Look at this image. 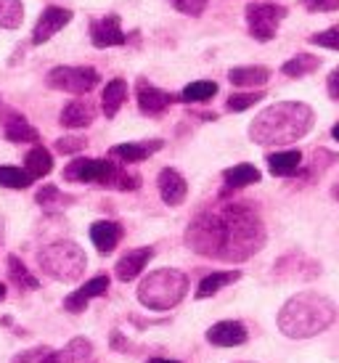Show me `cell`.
<instances>
[{
	"instance_id": "22",
	"label": "cell",
	"mask_w": 339,
	"mask_h": 363,
	"mask_svg": "<svg viewBox=\"0 0 339 363\" xmlns=\"http://www.w3.org/2000/svg\"><path fill=\"white\" fill-rule=\"evenodd\" d=\"M128 99V82L122 80V77H114V80L106 82V88L101 93V109L106 117H117V111L122 109V104Z\"/></svg>"
},
{
	"instance_id": "10",
	"label": "cell",
	"mask_w": 339,
	"mask_h": 363,
	"mask_svg": "<svg viewBox=\"0 0 339 363\" xmlns=\"http://www.w3.org/2000/svg\"><path fill=\"white\" fill-rule=\"evenodd\" d=\"M273 273H276V279H281V281H291V279H297V281H310V279L321 276V265L316 260L305 257V255L291 252L276 262Z\"/></svg>"
},
{
	"instance_id": "17",
	"label": "cell",
	"mask_w": 339,
	"mask_h": 363,
	"mask_svg": "<svg viewBox=\"0 0 339 363\" xmlns=\"http://www.w3.org/2000/svg\"><path fill=\"white\" fill-rule=\"evenodd\" d=\"M151 257H154V250H151V247H138V250L125 252L120 257V262H117V268H114L117 279H120V281H133V279H138L140 271L151 262Z\"/></svg>"
},
{
	"instance_id": "15",
	"label": "cell",
	"mask_w": 339,
	"mask_h": 363,
	"mask_svg": "<svg viewBox=\"0 0 339 363\" xmlns=\"http://www.w3.org/2000/svg\"><path fill=\"white\" fill-rule=\"evenodd\" d=\"M247 340H250V334L241 321H218L207 329V342L218 345V347H239Z\"/></svg>"
},
{
	"instance_id": "21",
	"label": "cell",
	"mask_w": 339,
	"mask_h": 363,
	"mask_svg": "<svg viewBox=\"0 0 339 363\" xmlns=\"http://www.w3.org/2000/svg\"><path fill=\"white\" fill-rule=\"evenodd\" d=\"M122 239V225L114 220H99L90 225V242L96 244V250L101 255L114 252V247L120 244Z\"/></svg>"
},
{
	"instance_id": "18",
	"label": "cell",
	"mask_w": 339,
	"mask_h": 363,
	"mask_svg": "<svg viewBox=\"0 0 339 363\" xmlns=\"http://www.w3.org/2000/svg\"><path fill=\"white\" fill-rule=\"evenodd\" d=\"M96 120V104L88 101V99H77V101H70L59 114V122L64 128H72V130H80V128H88L90 122Z\"/></svg>"
},
{
	"instance_id": "32",
	"label": "cell",
	"mask_w": 339,
	"mask_h": 363,
	"mask_svg": "<svg viewBox=\"0 0 339 363\" xmlns=\"http://www.w3.org/2000/svg\"><path fill=\"white\" fill-rule=\"evenodd\" d=\"M0 186L13 189V191H21V189H30L32 186V175L27 170H21V167L0 164Z\"/></svg>"
},
{
	"instance_id": "3",
	"label": "cell",
	"mask_w": 339,
	"mask_h": 363,
	"mask_svg": "<svg viewBox=\"0 0 339 363\" xmlns=\"http://www.w3.org/2000/svg\"><path fill=\"white\" fill-rule=\"evenodd\" d=\"M334 303L318 292H299L279 311V329L291 340H308L334 323Z\"/></svg>"
},
{
	"instance_id": "4",
	"label": "cell",
	"mask_w": 339,
	"mask_h": 363,
	"mask_svg": "<svg viewBox=\"0 0 339 363\" xmlns=\"http://www.w3.org/2000/svg\"><path fill=\"white\" fill-rule=\"evenodd\" d=\"M64 181L96 183L101 189H117V191H135L140 186V175L128 172L111 160H72L64 167Z\"/></svg>"
},
{
	"instance_id": "35",
	"label": "cell",
	"mask_w": 339,
	"mask_h": 363,
	"mask_svg": "<svg viewBox=\"0 0 339 363\" xmlns=\"http://www.w3.org/2000/svg\"><path fill=\"white\" fill-rule=\"evenodd\" d=\"M257 101H262V93H233L228 99V111H244V109H252Z\"/></svg>"
},
{
	"instance_id": "23",
	"label": "cell",
	"mask_w": 339,
	"mask_h": 363,
	"mask_svg": "<svg viewBox=\"0 0 339 363\" xmlns=\"http://www.w3.org/2000/svg\"><path fill=\"white\" fill-rule=\"evenodd\" d=\"M302 167V152L297 149H287V152H276L268 157V170L279 178H291L297 175Z\"/></svg>"
},
{
	"instance_id": "19",
	"label": "cell",
	"mask_w": 339,
	"mask_h": 363,
	"mask_svg": "<svg viewBox=\"0 0 339 363\" xmlns=\"http://www.w3.org/2000/svg\"><path fill=\"white\" fill-rule=\"evenodd\" d=\"M165 146L160 138H154V141H138V143H117V146H111V157L114 160L125 162V164H138V162L149 160L151 154H157Z\"/></svg>"
},
{
	"instance_id": "1",
	"label": "cell",
	"mask_w": 339,
	"mask_h": 363,
	"mask_svg": "<svg viewBox=\"0 0 339 363\" xmlns=\"http://www.w3.org/2000/svg\"><path fill=\"white\" fill-rule=\"evenodd\" d=\"M265 223L250 202H212L186 228V244L201 257L244 262L265 247Z\"/></svg>"
},
{
	"instance_id": "39",
	"label": "cell",
	"mask_w": 339,
	"mask_h": 363,
	"mask_svg": "<svg viewBox=\"0 0 339 363\" xmlns=\"http://www.w3.org/2000/svg\"><path fill=\"white\" fill-rule=\"evenodd\" d=\"M48 350H50V347H32V350H24V353H19L11 363H40V358L48 353Z\"/></svg>"
},
{
	"instance_id": "8",
	"label": "cell",
	"mask_w": 339,
	"mask_h": 363,
	"mask_svg": "<svg viewBox=\"0 0 339 363\" xmlns=\"http://www.w3.org/2000/svg\"><path fill=\"white\" fill-rule=\"evenodd\" d=\"M244 13H247L250 35L257 43L273 40L276 32H279V24L289 16V11L279 6V3H250Z\"/></svg>"
},
{
	"instance_id": "11",
	"label": "cell",
	"mask_w": 339,
	"mask_h": 363,
	"mask_svg": "<svg viewBox=\"0 0 339 363\" xmlns=\"http://www.w3.org/2000/svg\"><path fill=\"white\" fill-rule=\"evenodd\" d=\"M90 43L96 48H114V45H125L128 35L122 32V21L117 13H109L104 19L90 21Z\"/></svg>"
},
{
	"instance_id": "46",
	"label": "cell",
	"mask_w": 339,
	"mask_h": 363,
	"mask_svg": "<svg viewBox=\"0 0 339 363\" xmlns=\"http://www.w3.org/2000/svg\"><path fill=\"white\" fill-rule=\"evenodd\" d=\"M0 300H6V286L0 284Z\"/></svg>"
},
{
	"instance_id": "34",
	"label": "cell",
	"mask_w": 339,
	"mask_h": 363,
	"mask_svg": "<svg viewBox=\"0 0 339 363\" xmlns=\"http://www.w3.org/2000/svg\"><path fill=\"white\" fill-rule=\"evenodd\" d=\"M35 202L40 204V207H45V210H56V207H64V204L74 202V199L67 196V194H61L59 186H43L40 191H38V196H35Z\"/></svg>"
},
{
	"instance_id": "29",
	"label": "cell",
	"mask_w": 339,
	"mask_h": 363,
	"mask_svg": "<svg viewBox=\"0 0 339 363\" xmlns=\"http://www.w3.org/2000/svg\"><path fill=\"white\" fill-rule=\"evenodd\" d=\"M215 93H218V82L196 80V82H191V85H186L178 99L183 104H204V101H210Z\"/></svg>"
},
{
	"instance_id": "24",
	"label": "cell",
	"mask_w": 339,
	"mask_h": 363,
	"mask_svg": "<svg viewBox=\"0 0 339 363\" xmlns=\"http://www.w3.org/2000/svg\"><path fill=\"white\" fill-rule=\"evenodd\" d=\"M228 80L236 88H260L270 80V69L268 67H233L228 72Z\"/></svg>"
},
{
	"instance_id": "12",
	"label": "cell",
	"mask_w": 339,
	"mask_h": 363,
	"mask_svg": "<svg viewBox=\"0 0 339 363\" xmlns=\"http://www.w3.org/2000/svg\"><path fill=\"white\" fill-rule=\"evenodd\" d=\"M72 21V11L70 9H59V6H50V9L43 11V16L38 19L35 30H32V45H43L48 43L59 30H64Z\"/></svg>"
},
{
	"instance_id": "26",
	"label": "cell",
	"mask_w": 339,
	"mask_h": 363,
	"mask_svg": "<svg viewBox=\"0 0 339 363\" xmlns=\"http://www.w3.org/2000/svg\"><path fill=\"white\" fill-rule=\"evenodd\" d=\"M260 170L250 162H241V164H233L228 170L223 172V181L228 189H244V186H252V183H260Z\"/></svg>"
},
{
	"instance_id": "41",
	"label": "cell",
	"mask_w": 339,
	"mask_h": 363,
	"mask_svg": "<svg viewBox=\"0 0 339 363\" xmlns=\"http://www.w3.org/2000/svg\"><path fill=\"white\" fill-rule=\"evenodd\" d=\"M326 91L334 101H339V67L329 74V80H326Z\"/></svg>"
},
{
	"instance_id": "25",
	"label": "cell",
	"mask_w": 339,
	"mask_h": 363,
	"mask_svg": "<svg viewBox=\"0 0 339 363\" xmlns=\"http://www.w3.org/2000/svg\"><path fill=\"white\" fill-rule=\"evenodd\" d=\"M239 279H241L239 271H215V273H210V276H204V279L199 281V286H196V300H207V297H212V294H218L223 286L239 281Z\"/></svg>"
},
{
	"instance_id": "44",
	"label": "cell",
	"mask_w": 339,
	"mask_h": 363,
	"mask_svg": "<svg viewBox=\"0 0 339 363\" xmlns=\"http://www.w3.org/2000/svg\"><path fill=\"white\" fill-rule=\"evenodd\" d=\"M331 135H334V141H339V122L334 125V130H331Z\"/></svg>"
},
{
	"instance_id": "2",
	"label": "cell",
	"mask_w": 339,
	"mask_h": 363,
	"mask_svg": "<svg viewBox=\"0 0 339 363\" xmlns=\"http://www.w3.org/2000/svg\"><path fill=\"white\" fill-rule=\"evenodd\" d=\"M316 125V111L302 101H281L252 120L250 138L260 146H287L305 138Z\"/></svg>"
},
{
	"instance_id": "9",
	"label": "cell",
	"mask_w": 339,
	"mask_h": 363,
	"mask_svg": "<svg viewBox=\"0 0 339 363\" xmlns=\"http://www.w3.org/2000/svg\"><path fill=\"white\" fill-rule=\"evenodd\" d=\"M135 99H138V109L143 111V114H149V117H160V114H165L172 104L180 101L178 96L162 91L157 85H151L149 80H143V77L135 82Z\"/></svg>"
},
{
	"instance_id": "37",
	"label": "cell",
	"mask_w": 339,
	"mask_h": 363,
	"mask_svg": "<svg viewBox=\"0 0 339 363\" xmlns=\"http://www.w3.org/2000/svg\"><path fill=\"white\" fill-rule=\"evenodd\" d=\"M170 3H172V9L186 16H201L210 0H170Z\"/></svg>"
},
{
	"instance_id": "31",
	"label": "cell",
	"mask_w": 339,
	"mask_h": 363,
	"mask_svg": "<svg viewBox=\"0 0 339 363\" xmlns=\"http://www.w3.org/2000/svg\"><path fill=\"white\" fill-rule=\"evenodd\" d=\"M24 21L21 0H0V27L3 30H19Z\"/></svg>"
},
{
	"instance_id": "7",
	"label": "cell",
	"mask_w": 339,
	"mask_h": 363,
	"mask_svg": "<svg viewBox=\"0 0 339 363\" xmlns=\"http://www.w3.org/2000/svg\"><path fill=\"white\" fill-rule=\"evenodd\" d=\"M99 72L93 67H53L45 74L48 88L61 93H72V96H85L99 85Z\"/></svg>"
},
{
	"instance_id": "27",
	"label": "cell",
	"mask_w": 339,
	"mask_h": 363,
	"mask_svg": "<svg viewBox=\"0 0 339 363\" xmlns=\"http://www.w3.org/2000/svg\"><path fill=\"white\" fill-rule=\"evenodd\" d=\"M24 170L32 175V181H38V178H45L50 170H53V157L45 146H32L30 154H27V160H24Z\"/></svg>"
},
{
	"instance_id": "20",
	"label": "cell",
	"mask_w": 339,
	"mask_h": 363,
	"mask_svg": "<svg viewBox=\"0 0 339 363\" xmlns=\"http://www.w3.org/2000/svg\"><path fill=\"white\" fill-rule=\"evenodd\" d=\"M3 133H6V141L11 143H38L40 141V133L32 128L30 122L24 120L16 111H6L3 117Z\"/></svg>"
},
{
	"instance_id": "38",
	"label": "cell",
	"mask_w": 339,
	"mask_h": 363,
	"mask_svg": "<svg viewBox=\"0 0 339 363\" xmlns=\"http://www.w3.org/2000/svg\"><path fill=\"white\" fill-rule=\"evenodd\" d=\"M85 146H88V141L80 138V135H64V138L56 141V152L59 154H80Z\"/></svg>"
},
{
	"instance_id": "42",
	"label": "cell",
	"mask_w": 339,
	"mask_h": 363,
	"mask_svg": "<svg viewBox=\"0 0 339 363\" xmlns=\"http://www.w3.org/2000/svg\"><path fill=\"white\" fill-rule=\"evenodd\" d=\"M149 363H180V361H170V358H151Z\"/></svg>"
},
{
	"instance_id": "5",
	"label": "cell",
	"mask_w": 339,
	"mask_h": 363,
	"mask_svg": "<svg viewBox=\"0 0 339 363\" xmlns=\"http://www.w3.org/2000/svg\"><path fill=\"white\" fill-rule=\"evenodd\" d=\"M189 292V276L175 268L149 273L138 286V303L149 311H170Z\"/></svg>"
},
{
	"instance_id": "6",
	"label": "cell",
	"mask_w": 339,
	"mask_h": 363,
	"mask_svg": "<svg viewBox=\"0 0 339 363\" xmlns=\"http://www.w3.org/2000/svg\"><path fill=\"white\" fill-rule=\"evenodd\" d=\"M38 262L45 276H50L53 281L72 284L77 281L85 268H88V257L85 250L74 242H53L48 247H43L38 252Z\"/></svg>"
},
{
	"instance_id": "36",
	"label": "cell",
	"mask_w": 339,
	"mask_h": 363,
	"mask_svg": "<svg viewBox=\"0 0 339 363\" xmlns=\"http://www.w3.org/2000/svg\"><path fill=\"white\" fill-rule=\"evenodd\" d=\"M313 45H321V48H331V51H339V27H329L323 32H316L310 38Z\"/></svg>"
},
{
	"instance_id": "40",
	"label": "cell",
	"mask_w": 339,
	"mask_h": 363,
	"mask_svg": "<svg viewBox=\"0 0 339 363\" xmlns=\"http://www.w3.org/2000/svg\"><path fill=\"white\" fill-rule=\"evenodd\" d=\"M130 347H133V345L122 337V332L114 329V332H111V350H117V353H135V350H130Z\"/></svg>"
},
{
	"instance_id": "13",
	"label": "cell",
	"mask_w": 339,
	"mask_h": 363,
	"mask_svg": "<svg viewBox=\"0 0 339 363\" xmlns=\"http://www.w3.org/2000/svg\"><path fill=\"white\" fill-rule=\"evenodd\" d=\"M157 189H160L162 202L170 204V207H178V204L186 202V194H189V183L180 175L178 170L172 167H165L157 175Z\"/></svg>"
},
{
	"instance_id": "16",
	"label": "cell",
	"mask_w": 339,
	"mask_h": 363,
	"mask_svg": "<svg viewBox=\"0 0 339 363\" xmlns=\"http://www.w3.org/2000/svg\"><path fill=\"white\" fill-rule=\"evenodd\" d=\"M93 358V342L85 337H74L64 350H48L40 363H88Z\"/></svg>"
},
{
	"instance_id": "30",
	"label": "cell",
	"mask_w": 339,
	"mask_h": 363,
	"mask_svg": "<svg viewBox=\"0 0 339 363\" xmlns=\"http://www.w3.org/2000/svg\"><path fill=\"white\" fill-rule=\"evenodd\" d=\"M321 67V59L318 56H313V53H297V56H291L281 72L287 74V77H305L310 72H316Z\"/></svg>"
},
{
	"instance_id": "14",
	"label": "cell",
	"mask_w": 339,
	"mask_h": 363,
	"mask_svg": "<svg viewBox=\"0 0 339 363\" xmlns=\"http://www.w3.org/2000/svg\"><path fill=\"white\" fill-rule=\"evenodd\" d=\"M109 292V276H93L90 281H85V286H80L77 292H72L67 300H64V311L70 313H82L85 308H88L90 300H96V297H101V294Z\"/></svg>"
},
{
	"instance_id": "45",
	"label": "cell",
	"mask_w": 339,
	"mask_h": 363,
	"mask_svg": "<svg viewBox=\"0 0 339 363\" xmlns=\"http://www.w3.org/2000/svg\"><path fill=\"white\" fill-rule=\"evenodd\" d=\"M331 196H334V199H337V202H339V183H337V186H334V189H331Z\"/></svg>"
},
{
	"instance_id": "28",
	"label": "cell",
	"mask_w": 339,
	"mask_h": 363,
	"mask_svg": "<svg viewBox=\"0 0 339 363\" xmlns=\"http://www.w3.org/2000/svg\"><path fill=\"white\" fill-rule=\"evenodd\" d=\"M6 262H9V279L16 284L19 289H27V292H35V289H40V281H38V279H35V276L27 271V265H24V262H21L16 255H9V260H6Z\"/></svg>"
},
{
	"instance_id": "33",
	"label": "cell",
	"mask_w": 339,
	"mask_h": 363,
	"mask_svg": "<svg viewBox=\"0 0 339 363\" xmlns=\"http://www.w3.org/2000/svg\"><path fill=\"white\" fill-rule=\"evenodd\" d=\"M334 162H339V154L326 152V149H318V152L313 154V162L308 164V170L302 172V181H313L316 175H321V172L326 170V167H331Z\"/></svg>"
},
{
	"instance_id": "43",
	"label": "cell",
	"mask_w": 339,
	"mask_h": 363,
	"mask_svg": "<svg viewBox=\"0 0 339 363\" xmlns=\"http://www.w3.org/2000/svg\"><path fill=\"white\" fill-rule=\"evenodd\" d=\"M305 3H308L310 9H318V6H321V3H323V0H305Z\"/></svg>"
}]
</instances>
